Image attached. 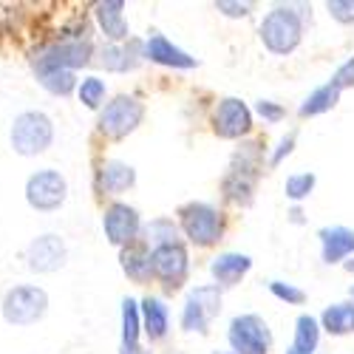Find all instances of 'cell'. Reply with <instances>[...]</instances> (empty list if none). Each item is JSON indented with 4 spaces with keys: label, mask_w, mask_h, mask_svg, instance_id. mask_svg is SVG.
I'll return each instance as SVG.
<instances>
[{
    "label": "cell",
    "mask_w": 354,
    "mask_h": 354,
    "mask_svg": "<svg viewBox=\"0 0 354 354\" xmlns=\"http://www.w3.org/2000/svg\"><path fill=\"white\" fill-rule=\"evenodd\" d=\"M54 142V122L43 111H20L12 128H9V145L17 156H40Z\"/></svg>",
    "instance_id": "obj_1"
},
{
    "label": "cell",
    "mask_w": 354,
    "mask_h": 354,
    "mask_svg": "<svg viewBox=\"0 0 354 354\" xmlns=\"http://www.w3.org/2000/svg\"><path fill=\"white\" fill-rule=\"evenodd\" d=\"M258 35H261V43L267 46V51L278 57L292 54L301 46V37H304V17L292 6H275L261 20Z\"/></svg>",
    "instance_id": "obj_2"
},
{
    "label": "cell",
    "mask_w": 354,
    "mask_h": 354,
    "mask_svg": "<svg viewBox=\"0 0 354 354\" xmlns=\"http://www.w3.org/2000/svg\"><path fill=\"white\" fill-rule=\"evenodd\" d=\"M0 312L9 326H35L48 312V292L37 283H17L3 295Z\"/></svg>",
    "instance_id": "obj_3"
},
{
    "label": "cell",
    "mask_w": 354,
    "mask_h": 354,
    "mask_svg": "<svg viewBox=\"0 0 354 354\" xmlns=\"http://www.w3.org/2000/svg\"><path fill=\"white\" fill-rule=\"evenodd\" d=\"M94 46L85 37H66L60 43H48L32 54V68L35 74L43 71H77L91 63Z\"/></svg>",
    "instance_id": "obj_4"
},
{
    "label": "cell",
    "mask_w": 354,
    "mask_h": 354,
    "mask_svg": "<svg viewBox=\"0 0 354 354\" xmlns=\"http://www.w3.org/2000/svg\"><path fill=\"white\" fill-rule=\"evenodd\" d=\"M261 170V145L258 142H247L241 145V151L235 153L227 176H224V196L232 204H250L252 201V190H255V179Z\"/></svg>",
    "instance_id": "obj_5"
},
{
    "label": "cell",
    "mask_w": 354,
    "mask_h": 354,
    "mask_svg": "<svg viewBox=\"0 0 354 354\" xmlns=\"http://www.w3.org/2000/svg\"><path fill=\"white\" fill-rule=\"evenodd\" d=\"M182 232L196 247H213L224 235V216L207 201H187L179 207Z\"/></svg>",
    "instance_id": "obj_6"
},
{
    "label": "cell",
    "mask_w": 354,
    "mask_h": 354,
    "mask_svg": "<svg viewBox=\"0 0 354 354\" xmlns=\"http://www.w3.org/2000/svg\"><path fill=\"white\" fill-rule=\"evenodd\" d=\"M68 198V182L60 170H37L26 179V204L37 213H54L60 210Z\"/></svg>",
    "instance_id": "obj_7"
},
{
    "label": "cell",
    "mask_w": 354,
    "mask_h": 354,
    "mask_svg": "<svg viewBox=\"0 0 354 354\" xmlns=\"http://www.w3.org/2000/svg\"><path fill=\"white\" fill-rule=\"evenodd\" d=\"M142 116H145V105L136 97L122 94V97L105 102V108L100 111V120H97V131L105 139H125L142 125Z\"/></svg>",
    "instance_id": "obj_8"
},
{
    "label": "cell",
    "mask_w": 354,
    "mask_h": 354,
    "mask_svg": "<svg viewBox=\"0 0 354 354\" xmlns=\"http://www.w3.org/2000/svg\"><path fill=\"white\" fill-rule=\"evenodd\" d=\"M227 340L232 354H267L272 346V332L261 315H239L230 323Z\"/></svg>",
    "instance_id": "obj_9"
},
{
    "label": "cell",
    "mask_w": 354,
    "mask_h": 354,
    "mask_svg": "<svg viewBox=\"0 0 354 354\" xmlns=\"http://www.w3.org/2000/svg\"><path fill=\"white\" fill-rule=\"evenodd\" d=\"M221 312V289L216 283L207 286H196L182 309V329L185 332H198V335H207L210 320L218 317Z\"/></svg>",
    "instance_id": "obj_10"
},
{
    "label": "cell",
    "mask_w": 354,
    "mask_h": 354,
    "mask_svg": "<svg viewBox=\"0 0 354 354\" xmlns=\"http://www.w3.org/2000/svg\"><path fill=\"white\" fill-rule=\"evenodd\" d=\"M66 261H68V247L63 241V235L57 232H43L26 247V267L37 275H51L57 270H63Z\"/></svg>",
    "instance_id": "obj_11"
},
{
    "label": "cell",
    "mask_w": 354,
    "mask_h": 354,
    "mask_svg": "<svg viewBox=\"0 0 354 354\" xmlns=\"http://www.w3.org/2000/svg\"><path fill=\"white\" fill-rule=\"evenodd\" d=\"M102 230H105V239H108L113 247L125 250L128 244L139 241L142 218H139V213L131 207V204L113 201V204H108L105 213H102Z\"/></svg>",
    "instance_id": "obj_12"
},
{
    "label": "cell",
    "mask_w": 354,
    "mask_h": 354,
    "mask_svg": "<svg viewBox=\"0 0 354 354\" xmlns=\"http://www.w3.org/2000/svg\"><path fill=\"white\" fill-rule=\"evenodd\" d=\"M187 270H190V258L182 241L153 250V278H159L167 289H179L187 278Z\"/></svg>",
    "instance_id": "obj_13"
},
{
    "label": "cell",
    "mask_w": 354,
    "mask_h": 354,
    "mask_svg": "<svg viewBox=\"0 0 354 354\" xmlns=\"http://www.w3.org/2000/svg\"><path fill=\"white\" fill-rule=\"evenodd\" d=\"M213 131L221 139H241L252 131V111L247 108V102L227 97L218 102L216 113H213Z\"/></svg>",
    "instance_id": "obj_14"
},
{
    "label": "cell",
    "mask_w": 354,
    "mask_h": 354,
    "mask_svg": "<svg viewBox=\"0 0 354 354\" xmlns=\"http://www.w3.org/2000/svg\"><path fill=\"white\" fill-rule=\"evenodd\" d=\"M94 185L105 196H120V193H125L136 185V170L131 165L120 162V159H105V162L97 165Z\"/></svg>",
    "instance_id": "obj_15"
},
{
    "label": "cell",
    "mask_w": 354,
    "mask_h": 354,
    "mask_svg": "<svg viewBox=\"0 0 354 354\" xmlns=\"http://www.w3.org/2000/svg\"><path fill=\"white\" fill-rule=\"evenodd\" d=\"M125 0H105V3L94 6V17L100 32L111 40V43H128L131 40V26L125 20Z\"/></svg>",
    "instance_id": "obj_16"
},
{
    "label": "cell",
    "mask_w": 354,
    "mask_h": 354,
    "mask_svg": "<svg viewBox=\"0 0 354 354\" xmlns=\"http://www.w3.org/2000/svg\"><path fill=\"white\" fill-rule=\"evenodd\" d=\"M145 57L156 66H167V68H193L196 57H190L187 51H182L179 46H173L165 35L153 32L145 40Z\"/></svg>",
    "instance_id": "obj_17"
},
{
    "label": "cell",
    "mask_w": 354,
    "mask_h": 354,
    "mask_svg": "<svg viewBox=\"0 0 354 354\" xmlns=\"http://www.w3.org/2000/svg\"><path fill=\"white\" fill-rule=\"evenodd\" d=\"M120 267L122 272L136 281V283H145L153 278V250L147 247L145 241H133L128 244L122 252H120Z\"/></svg>",
    "instance_id": "obj_18"
},
{
    "label": "cell",
    "mask_w": 354,
    "mask_h": 354,
    "mask_svg": "<svg viewBox=\"0 0 354 354\" xmlns=\"http://www.w3.org/2000/svg\"><path fill=\"white\" fill-rule=\"evenodd\" d=\"M252 270V258L241 252H221L210 261V275L216 278V286H235Z\"/></svg>",
    "instance_id": "obj_19"
},
{
    "label": "cell",
    "mask_w": 354,
    "mask_h": 354,
    "mask_svg": "<svg viewBox=\"0 0 354 354\" xmlns=\"http://www.w3.org/2000/svg\"><path fill=\"white\" fill-rule=\"evenodd\" d=\"M145 57V43L142 40H128V43H108L102 46V66L108 71H133L139 66V60Z\"/></svg>",
    "instance_id": "obj_20"
},
{
    "label": "cell",
    "mask_w": 354,
    "mask_h": 354,
    "mask_svg": "<svg viewBox=\"0 0 354 354\" xmlns=\"http://www.w3.org/2000/svg\"><path fill=\"white\" fill-rule=\"evenodd\" d=\"M323 261L326 263H340L354 255V230L348 227H323L317 232Z\"/></svg>",
    "instance_id": "obj_21"
},
{
    "label": "cell",
    "mask_w": 354,
    "mask_h": 354,
    "mask_svg": "<svg viewBox=\"0 0 354 354\" xmlns=\"http://www.w3.org/2000/svg\"><path fill=\"white\" fill-rule=\"evenodd\" d=\"M139 317H142V335L147 340H151V343L165 340L170 315H167V306L159 298H151V295H147V298L139 304Z\"/></svg>",
    "instance_id": "obj_22"
},
{
    "label": "cell",
    "mask_w": 354,
    "mask_h": 354,
    "mask_svg": "<svg viewBox=\"0 0 354 354\" xmlns=\"http://www.w3.org/2000/svg\"><path fill=\"white\" fill-rule=\"evenodd\" d=\"M139 335H142V317H139V304L133 298L122 301V343H120V354H145L139 346Z\"/></svg>",
    "instance_id": "obj_23"
},
{
    "label": "cell",
    "mask_w": 354,
    "mask_h": 354,
    "mask_svg": "<svg viewBox=\"0 0 354 354\" xmlns=\"http://www.w3.org/2000/svg\"><path fill=\"white\" fill-rule=\"evenodd\" d=\"M340 88L337 85H332V82H326V85H320V88H315V91L304 100V105L298 108V113L304 116H320V113H326V111H332L337 102H340Z\"/></svg>",
    "instance_id": "obj_24"
},
{
    "label": "cell",
    "mask_w": 354,
    "mask_h": 354,
    "mask_svg": "<svg viewBox=\"0 0 354 354\" xmlns=\"http://www.w3.org/2000/svg\"><path fill=\"white\" fill-rule=\"evenodd\" d=\"M320 329L329 335H348L354 332V304H332L320 315Z\"/></svg>",
    "instance_id": "obj_25"
},
{
    "label": "cell",
    "mask_w": 354,
    "mask_h": 354,
    "mask_svg": "<svg viewBox=\"0 0 354 354\" xmlns=\"http://www.w3.org/2000/svg\"><path fill=\"white\" fill-rule=\"evenodd\" d=\"M142 235H145V244L156 250V247H165V244H179V227L173 224V218H153L151 224L142 227Z\"/></svg>",
    "instance_id": "obj_26"
},
{
    "label": "cell",
    "mask_w": 354,
    "mask_h": 354,
    "mask_svg": "<svg viewBox=\"0 0 354 354\" xmlns=\"http://www.w3.org/2000/svg\"><path fill=\"white\" fill-rule=\"evenodd\" d=\"M320 343V320L312 317V315H301L295 320V348L304 351V354H315Z\"/></svg>",
    "instance_id": "obj_27"
},
{
    "label": "cell",
    "mask_w": 354,
    "mask_h": 354,
    "mask_svg": "<svg viewBox=\"0 0 354 354\" xmlns=\"http://www.w3.org/2000/svg\"><path fill=\"white\" fill-rule=\"evenodd\" d=\"M35 77H37V82L46 88V91L54 94V97H68V94L77 91V85H80L74 71H43V74H35Z\"/></svg>",
    "instance_id": "obj_28"
},
{
    "label": "cell",
    "mask_w": 354,
    "mask_h": 354,
    "mask_svg": "<svg viewBox=\"0 0 354 354\" xmlns=\"http://www.w3.org/2000/svg\"><path fill=\"white\" fill-rule=\"evenodd\" d=\"M105 82L100 80V77H85V80H80V85H77V97H80V102L85 105V108H91V111H102V102H105Z\"/></svg>",
    "instance_id": "obj_29"
},
{
    "label": "cell",
    "mask_w": 354,
    "mask_h": 354,
    "mask_svg": "<svg viewBox=\"0 0 354 354\" xmlns=\"http://www.w3.org/2000/svg\"><path fill=\"white\" fill-rule=\"evenodd\" d=\"M315 173H295V176H289L286 179V185H283V193H286V198H292V201H304L312 190H315Z\"/></svg>",
    "instance_id": "obj_30"
},
{
    "label": "cell",
    "mask_w": 354,
    "mask_h": 354,
    "mask_svg": "<svg viewBox=\"0 0 354 354\" xmlns=\"http://www.w3.org/2000/svg\"><path fill=\"white\" fill-rule=\"evenodd\" d=\"M270 292L275 295L278 301H286L292 306H301L306 301V292L301 286H295V283H286V281H272L270 283Z\"/></svg>",
    "instance_id": "obj_31"
},
{
    "label": "cell",
    "mask_w": 354,
    "mask_h": 354,
    "mask_svg": "<svg viewBox=\"0 0 354 354\" xmlns=\"http://www.w3.org/2000/svg\"><path fill=\"white\" fill-rule=\"evenodd\" d=\"M326 9L337 23H354V0H329Z\"/></svg>",
    "instance_id": "obj_32"
},
{
    "label": "cell",
    "mask_w": 354,
    "mask_h": 354,
    "mask_svg": "<svg viewBox=\"0 0 354 354\" xmlns=\"http://www.w3.org/2000/svg\"><path fill=\"white\" fill-rule=\"evenodd\" d=\"M332 85H337L340 91H346V88H354V57H348V60L332 74V80H329Z\"/></svg>",
    "instance_id": "obj_33"
},
{
    "label": "cell",
    "mask_w": 354,
    "mask_h": 354,
    "mask_svg": "<svg viewBox=\"0 0 354 354\" xmlns=\"http://www.w3.org/2000/svg\"><path fill=\"white\" fill-rule=\"evenodd\" d=\"M255 111H258V116H263L267 122H278V120H283V116H286L283 105H278V102H272V100H261V102L255 105Z\"/></svg>",
    "instance_id": "obj_34"
},
{
    "label": "cell",
    "mask_w": 354,
    "mask_h": 354,
    "mask_svg": "<svg viewBox=\"0 0 354 354\" xmlns=\"http://www.w3.org/2000/svg\"><path fill=\"white\" fill-rule=\"evenodd\" d=\"M216 9L224 12L227 17H247L250 15V3H232V0H216Z\"/></svg>",
    "instance_id": "obj_35"
},
{
    "label": "cell",
    "mask_w": 354,
    "mask_h": 354,
    "mask_svg": "<svg viewBox=\"0 0 354 354\" xmlns=\"http://www.w3.org/2000/svg\"><path fill=\"white\" fill-rule=\"evenodd\" d=\"M292 147H295V133H289V136H283V139L278 142V151L272 153L270 165H272V167H278V165L283 162V156H289V153H292Z\"/></svg>",
    "instance_id": "obj_36"
},
{
    "label": "cell",
    "mask_w": 354,
    "mask_h": 354,
    "mask_svg": "<svg viewBox=\"0 0 354 354\" xmlns=\"http://www.w3.org/2000/svg\"><path fill=\"white\" fill-rule=\"evenodd\" d=\"M343 267H346V270H348V272H354V255H351V258H348V261H346V263H343Z\"/></svg>",
    "instance_id": "obj_37"
},
{
    "label": "cell",
    "mask_w": 354,
    "mask_h": 354,
    "mask_svg": "<svg viewBox=\"0 0 354 354\" xmlns=\"http://www.w3.org/2000/svg\"><path fill=\"white\" fill-rule=\"evenodd\" d=\"M286 354H304V351H298V348H295V346H292V348H289Z\"/></svg>",
    "instance_id": "obj_38"
},
{
    "label": "cell",
    "mask_w": 354,
    "mask_h": 354,
    "mask_svg": "<svg viewBox=\"0 0 354 354\" xmlns=\"http://www.w3.org/2000/svg\"><path fill=\"white\" fill-rule=\"evenodd\" d=\"M213 354H232V351H213Z\"/></svg>",
    "instance_id": "obj_39"
},
{
    "label": "cell",
    "mask_w": 354,
    "mask_h": 354,
    "mask_svg": "<svg viewBox=\"0 0 354 354\" xmlns=\"http://www.w3.org/2000/svg\"><path fill=\"white\" fill-rule=\"evenodd\" d=\"M351 298H354V286H351Z\"/></svg>",
    "instance_id": "obj_40"
}]
</instances>
